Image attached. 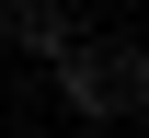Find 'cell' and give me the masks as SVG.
Returning <instances> with one entry per match:
<instances>
[{
    "mask_svg": "<svg viewBox=\"0 0 149 138\" xmlns=\"http://www.w3.org/2000/svg\"><path fill=\"white\" fill-rule=\"evenodd\" d=\"M46 69H57V104H69V115H92V127L149 115V58H138L126 35H69Z\"/></svg>",
    "mask_w": 149,
    "mask_h": 138,
    "instance_id": "1",
    "label": "cell"
},
{
    "mask_svg": "<svg viewBox=\"0 0 149 138\" xmlns=\"http://www.w3.org/2000/svg\"><path fill=\"white\" fill-rule=\"evenodd\" d=\"M0 35H12L23 58H57L80 23H69V0H0Z\"/></svg>",
    "mask_w": 149,
    "mask_h": 138,
    "instance_id": "2",
    "label": "cell"
}]
</instances>
